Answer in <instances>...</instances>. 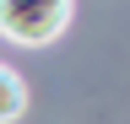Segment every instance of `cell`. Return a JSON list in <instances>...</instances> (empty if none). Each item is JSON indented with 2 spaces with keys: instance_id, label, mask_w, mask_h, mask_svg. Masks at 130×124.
<instances>
[{
  "instance_id": "2",
  "label": "cell",
  "mask_w": 130,
  "mask_h": 124,
  "mask_svg": "<svg viewBox=\"0 0 130 124\" xmlns=\"http://www.w3.org/2000/svg\"><path fill=\"white\" fill-rule=\"evenodd\" d=\"M22 108H27V81L6 65V59H0V124L22 119Z\"/></svg>"
},
{
  "instance_id": "1",
  "label": "cell",
  "mask_w": 130,
  "mask_h": 124,
  "mask_svg": "<svg viewBox=\"0 0 130 124\" xmlns=\"http://www.w3.org/2000/svg\"><path fill=\"white\" fill-rule=\"evenodd\" d=\"M71 22H76V6L65 0H0V38L27 43V49L54 43Z\"/></svg>"
}]
</instances>
